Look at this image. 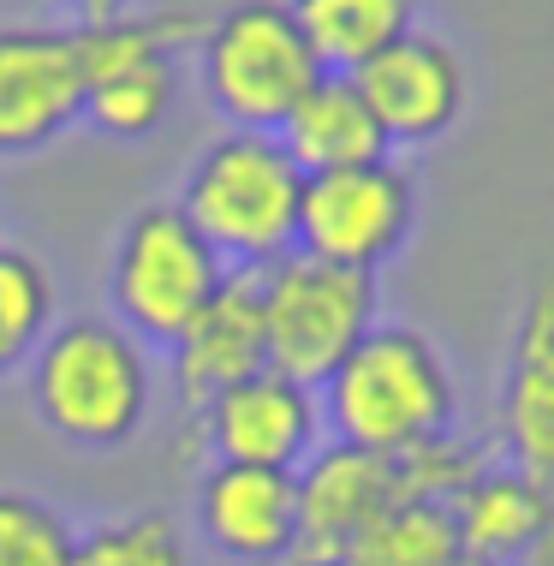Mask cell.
I'll return each instance as SVG.
<instances>
[{
  "label": "cell",
  "mask_w": 554,
  "mask_h": 566,
  "mask_svg": "<svg viewBox=\"0 0 554 566\" xmlns=\"http://www.w3.org/2000/svg\"><path fill=\"white\" fill-rule=\"evenodd\" d=\"M30 411L49 436L84 453H114L137 441L156 406L149 346L114 316H60L24 364Z\"/></svg>",
  "instance_id": "6da1fadb"
},
{
  "label": "cell",
  "mask_w": 554,
  "mask_h": 566,
  "mask_svg": "<svg viewBox=\"0 0 554 566\" xmlns=\"http://www.w3.org/2000/svg\"><path fill=\"white\" fill-rule=\"evenodd\" d=\"M322 430L328 441L364 453L406 459L429 441L453 436L459 423V388L441 358V346L411 323H376L346 364L316 388Z\"/></svg>",
  "instance_id": "7a4b0ae2"
},
{
  "label": "cell",
  "mask_w": 554,
  "mask_h": 566,
  "mask_svg": "<svg viewBox=\"0 0 554 566\" xmlns=\"http://www.w3.org/2000/svg\"><path fill=\"white\" fill-rule=\"evenodd\" d=\"M174 203L197 227L215 256L239 274H263L281 256L299 251V203L304 174L292 167L274 132H233L185 167V186Z\"/></svg>",
  "instance_id": "3957f363"
},
{
  "label": "cell",
  "mask_w": 554,
  "mask_h": 566,
  "mask_svg": "<svg viewBox=\"0 0 554 566\" xmlns=\"http://www.w3.org/2000/svg\"><path fill=\"white\" fill-rule=\"evenodd\" d=\"M316 78L322 66L286 0H233L203 19L197 84L233 132H281V119Z\"/></svg>",
  "instance_id": "277c9868"
},
{
  "label": "cell",
  "mask_w": 554,
  "mask_h": 566,
  "mask_svg": "<svg viewBox=\"0 0 554 566\" xmlns=\"http://www.w3.org/2000/svg\"><path fill=\"white\" fill-rule=\"evenodd\" d=\"M203 36L191 12H119L102 24H72L84 72V126L114 144H144L179 108V54Z\"/></svg>",
  "instance_id": "5b68a950"
},
{
  "label": "cell",
  "mask_w": 554,
  "mask_h": 566,
  "mask_svg": "<svg viewBox=\"0 0 554 566\" xmlns=\"http://www.w3.org/2000/svg\"><path fill=\"white\" fill-rule=\"evenodd\" d=\"M227 274L233 269L185 221L179 203H144L126 216L107 256V304L114 323H126L144 346H174L209 311Z\"/></svg>",
  "instance_id": "8992f818"
},
{
  "label": "cell",
  "mask_w": 554,
  "mask_h": 566,
  "mask_svg": "<svg viewBox=\"0 0 554 566\" xmlns=\"http://www.w3.org/2000/svg\"><path fill=\"white\" fill-rule=\"evenodd\" d=\"M257 286H263L269 370L304 381V388H322L346 364V352L376 328V274L334 269L292 251L257 274Z\"/></svg>",
  "instance_id": "52a82bcc"
},
{
  "label": "cell",
  "mask_w": 554,
  "mask_h": 566,
  "mask_svg": "<svg viewBox=\"0 0 554 566\" xmlns=\"http://www.w3.org/2000/svg\"><path fill=\"white\" fill-rule=\"evenodd\" d=\"M418 227V179L394 156L304 179L299 251L334 269L381 274Z\"/></svg>",
  "instance_id": "ba28073f"
},
{
  "label": "cell",
  "mask_w": 554,
  "mask_h": 566,
  "mask_svg": "<svg viewBox=\"0 0 554 566\" xmlns=\"http://www.w3.org/2000/svg\"><path fill=\"white\" fill-rule=\"evenodd\" d=\"M352 84L364 90L369 114H376L388 149H429L441 144L471 102V78L466 60L448 36L411 24L399 42H388L369 66L352 72Z\"/></svg>",
  "instance_id": "9c48e42d"
},
{
  "label": "cell",
  "mask_w": 554,
  "mask_h": 566,
  "mask_svg": "<svg viewBox=\"0 0 554 566\" xmlns=\"http://www.w3.org/2000/svg\"><path fill=\"white\" fill-rule=\"evenodd\" d=\"M84 119L79 42L66 24H0V161L36 156Z\"/></svg>",
  "instance_id": "30bf717a"
},
{
  "label": "cell",
  "mask_w": 554,
  "mask_h": 566,
  "mask_svg": "<svg viewBox=\"0 0 554 566\" xmlns=\"http://www.w3.org/2000/svg\"><path fill=\"white\" fill-rule=\"evenodd\" d=\"M191 423H197V441L209 448V459L274 465V471H299L322 448V436H328L322 430L316 388H304V381H292L281 370H257V376L233 381Z\"/></svg>",
  "instance_id": "8fae6325"
},
{
  "label": "cell",
  "mask_w": 554,
  "mask_h": 566,
  "mask_svg": "<svg viewBox=\"0 0 554 566\" xmlns=\"http://www.w3.org/2000/svg\"><path fill=\"white\" fill-rule=\"evenodd\" d=\"M191 518H197V537L221 560L286 566L292 543H299V471L209 459L191 495Z\"/></svg>",
  "instance_id": "7c38bea8"
},
{
  "label": "cell",
  "mask_w": 554,
  "mask_h": 566,
  "mask_svg": "<svg viewBox=\"0 0 554 566\" xmlns=\"http://www.w3.org/2000/svg\"><path fill=\"white\" fill-rule=\"evenodd\" d=\"M406 501L399 489V459L364 453L346 441H322L299 465V543L286 566H334L352 548V537Z\"/></svg>",
  "instance_id": "4fadbf2b"
},
{
  "label": "cell",
  "mask_w": 554,
  "mask_h": 566,
  "mask_svg": "<svg viewBox=\"0 0 554 566\" xmlns=\"http://www.w3.org/2000/svg\"><path fill=\"white\" fill-rule=\"evenodd\" d=\"M495 436L506 465L525 471L554 507V274L531 286L525 311H519L501 370Z\"/></svg>",
  "instance_id": "5bb4252c"
},
{
  "label": "cell",
  "mask_w": 554,
  "mask_h": 566,
  "mask_svg": "<svg viewBox=\"0 0 554 566\" xmlns=\"http://www.w3.org/2000/svg\"><path fill=\"white\" fill-rule=\"evenodd\" d=\"M174 400L185 418H197L215 394L233 381L269 370V340H263V286L257 274H227V286L209 298V311L179 334L174 346Z\"/></svg>",
  "instance_id": "9a60e30c"
},
{
  "label": "cell",
  "mask_w": 554,
  "mask_h": 566,
  "mask_svg": "<svg viewBox=\"0 0 554 566\" xmlns=\"http://www.w3.org/2000/svg\"><path fill=\"white\" fill-rule=\"evenodd\" d=\"M281 149L292 156L304 179L316 174H341V167H364L394 156L388 137H381L376 114H369L364 90L346 78V72H322V78L299 96V108L281 119Z\"/></svg>",
  "instance_id": "2e32d148"
},
{
  "label": "cell",
  "mask_w": 554,
  "mask_h": 566,
  "mask_svg": "<svg viewBox=\"0 0 554 566\" xmlns=\"http://www.w3.org/2000/svg\"><path fill=\"white\" fill-rule=\"evenodd\" d=\"M453 531H459V555L477 566H519L531 555V543L548 525V495L536 489L525 471L495 465L489 459L477 478L453 495Z\"/></svg>",
  "instance_id": "e0dca14e"
},
{
  "label": "cell",
  "mask_w": 554,
  "mask_h": 566,
  "mask_svg": "<svg viewBox=\"0 0 554 566\" xmlns=\"http://www.w3.org/2000/svg\"><path fill=\"white\" fill-rule=\"evenodd\" d=\"M322 72H358L418 24V0H286Z\"/></svg>",
  "instance_id": "ac0fdd59"
},
{
  "label": "cell",
  "mask_w": 554,
  "mask_h": 566,
  "mask_svg": "<svg viewBox=\"0 0 554 566\" xmlns=\"http://www.w3.org/2000/svg\"><path fill=\"white\" fill-rule=\"evenodd\" d=\"M459 555V531L453 513L441 501H394L381 518L352 537V548L334 566H453Z\"/></svg>",
  "instance_id": "d6986e66"
},
{
  "label": "cell",
  "mask_w": 554,
  "mask_h": 566,
  "mask_svg": "<svg viewBox=\"0 0 554 566\" xmlns=\"http://www.w3.org/2000/svg\"><path fill=\"white\" fill-rule=\"evenodd\" d=\"M60 323L54 269L24 244H0V381L24 376L30 352Z\"/></svg>",
  "instance_id": "ffe728a7"
},
{
  "label": "cell",
  "mask_w": 554,
  "mask_h": 566,
  "mask_svg": "<svg viewBox=\"0 0 554 566\" xmlns=\"http://www.w3.org/2000/svg\"><path fill=\"white\" fill-rule=\"evenodd\" d=\"M72 566H191V543H185L179 518L126 513V518H107L96 531H79Z\"/></svg>",
  "instance_id": "44dd1931"
},
{
  "label": "cell",
  "mask_w": 554,
  "mask_h": 566,
  "mask_svg": "<svg viewBox=\"0 0 554 566\" xmlns=\"http://www.w3.org/2000/svg\"><path fill=\"white\" fill-rule=\"evenodd\" d=\"M79 531L54 501L30 489H0V566H72Z\"/></svg>",
  "instance_id": "7402d4cb"
},
{
  "label": "cell",
  "mask_w": 554,
  "mask_h": 566,
  "mask_svg": "<svg viewBox=\"0 0 554 566\" xmlns=\"http://www.w3.org/2000/svg\"><path fill=\"white\" fill-rule=\"evenodd\" d=\"M60 7L72 12V24H102V19H119V12H132L137 0H60Z\"/></svg>",
  "instance_id": "603a6c76"
},
{
  "label": "cell",
  "mask_w": 554,
  "mask_h": 566,
  "mask_svg": "<svg viewBox=\"0 0 554 566\" xmlns=\"http://www.w3.org/2000/svg\"><path fill=\"white\" fill-rule=\"evenodd\" d=\"M519 566H554V507H548V525H543V537L531 543V555L519 560Z\"/></svg>",
  "instance_id": "cb8c5ba5"
},
{
  "label": "cell",
  "mask_w": 554,
  "mask_h": 566,
  "mask_svg": "<svg viewBox=\"0 0 554 566\" xmlns=\"http://www.w3.org/2000/svg\"><path fill=\"white\" fill-rule=\"evenodd\" d=\"M453 566H477V560H453Z\"/></svg>",
  "instance_id": "d4e9b609"
}]
</instances>
